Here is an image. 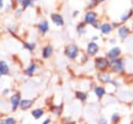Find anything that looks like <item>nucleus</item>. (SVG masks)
<instances>
[{
    "label": "nucleus",
    "instance_id": "nucleus-5",
    "mask_svg": "<svg viewBox=\"0 0 133 124\" xmlns=\"http://www.w3.org/2000/svg\"><path fill=\"white\" fill-rule=\"evenodd\" d=\"M33 103H34V101L32 99H22L21 102H20L19 108L21 110H24V111L25 110H28V109H30L32 107Z\"/></svg>",
    "mask_w": 133,
    "mask_h": 124
},
{
    "label": "nucleus",
    "instance_id": "nucleus-3",
    "mask_svg": "<svg viewBox=\"0 0 133 124\" xmlns=\"http://www.w3.org/2000/svg\"><path fill=\"white\" fill-rule=\"evenodd\" d=\"M22 98H21V94L20 93H15L10 96L9 98V102H10V107H11V111H16L17 108H19L20 102H21Z\"/></svg>",
    "mask_w": 133,
    "mask_h": 124
},
{
    "label": "nucleus",
    "instance_id": "nucleus-15",
    "mask_svg": "<svg viewBox=\"0 0 133 124\" xmlns=\"http://www.w3.org/2000/svg\"><path fill=\"white\" fill-rule=\"evenodd\" d=\"M51 111H52V114L55 115L56 117H60V115L62 114V105L52 106V107H51Z\"/></svg>",
    "mask_w": 133,
    "mask_h": 124
},
{
    "label": "nucleus",
    "instance_id": "nucleus-22",
    "mask_svg": "<svg viewBox=\"0 0 133 124\" xmlns=\"http://www.w3.org/2000/svg\"><path fill=\"white\" fill-rule=\"evenodd\" d=\"M38 26H39V29L42 30V32H46V31L48 30V23H47L46 21L41 22Z\"/></svg>",
    "mask_w": 133,
    "mask_h": 124
},
{
    "label": "nucleus",
    "instance_id": "nucleus-32",
    "mask_svg": "<svg viewBox=\"0 0 133 124\" xmlns=\"http://www.w3.org/2000/svg\"><path fill=\"white\" fill-rule=\"evenodd\" d=\"M102 1H104V0H96L97 3H98V2H102Z\"/></svg>",
    "mask_w": 133,
    "mask_h": 124
},
{
    "label": "nucleus",
    "instance_id": "nucleus-30",
    "mask_svg": "<svg viewBox=\"0 0 133 124\" xmlns=\"http://www.w3.org/2000/svg\"><path fill=\"white\" fill-rule=\"evenodd\" d=\"M0 124H5V122H4V119H1V118H0Z\"/></svg>",
    "mask_w": 133,
    "mask_h": 124
},
{
    "label": "nucleus",
    "instance_id": "nucleus-25",
    "mask_svg": "<svg viewBox=\"0 0 133 124\" xmlns=\"http://www.w3.org/2000/svg\"><path fill=\"white\" fill-rule=\"evenodd\" d=\"M98 124H108V120L105 117H100L98 119Z\"/></svg>",
    "mask_w": 133,
    "mask_h": 124
},
{
    "label": "nucleus",
    "instance_id": "nucleus-34",
    "mask_svg": "<svg viewBox=\"0 0 133 124\" xmlns=\"http://www.w3.org/2000/svg\"><path fill=\"white\" fill-rule=\"evenodd\" d=\"M0 118H1V111H0Z\"/></svg>",
    "mask_w": 133,
    "mask_h": 124
},
{
    "label": "nucleus",
    "instance_id": "nucleus-24",
    "mask_svg": "<svg viewBox=\"0 0 133 124\" xmlns=\"http://www.w3.org/2000/svg\"><path fill=\"white\" fill-rule=\"evenodd\" d=\"M62 121H63L64 124H73L74 123V121H73V119L71 117H64Z\"/></svg>",
    "mask_w": 133,
    "mask_h": 124
},
{
    "label": "nucleus",
    "instance_id": "nucleus-28",
    "mask_svg": "<svg viewBox=\"0 0 133 124\" xmlns=\"http://www.w3.org/2000/svg\"><path fill=\"white\" fill-rule=\"evenodd\" d=\"M131 15H132V11L130 10L128 15H125V16H123V17H122V20H123V21H125V20H127V18H129V17L131 16Z\"/></svg>",
    "mask_w": 133,
    "mask_h": 124
},
{
    "label": "nucleus",
    "instance_id": "nucleus-21",
    "mask_svg": "<svg viewBox=\"0 0 133 124\" xmlns=\"http://www.w3.org/2000/svg\"><path fill=\"white\" fill-rule=\"evenodd\" d=\"M4 122L5 124H17V119L10 116H7L6 118H4Z\"/></svg>",
    "mask_w": 133,
    "mask_h": 124
},
{
    "label": "nucleus",
    "instance_id": "nucleus-27",
    "mask_svg": "<svg viewBox=\"0 0 133 124\" xmlns=\"http://www.w3.org/2000/svg\"><path fill=\"white\" fill-rule=\"evenodd\" d=\"M51 123H52L51 118H47V119H45V120L42 122V124H51Z\"/></svg>",
    "mask_w": 133,
    "mask_h": 124
},
{
    "label": "nucleus",
    "instance_id": "nucleus-36",
    "mask_svg": "<svg viewBox=\"0 0 133 124\" xmlns=\"http://www.w3.org/2000/svg\"><path fill=\"white\" fill-rule=\"evenodd\" d=\"M132 104H133V101H132Z\"/></svg>",
    "mask_w": 133,
    "mask_h": 124
},
{
    "label": "nucleus",
    "instance_id": "nucleus-8",
    "mask_svg": "<svg viewBox=\"0 0 133 124\" xmlns=\"http://www.w3.org/2000/svg\"><path fill=\"white\" fill-rule=\"evenodd\" d=\"M94 92H95V95H96L99 99L103 98V97L106 95V89H105L104 86H102V85H98V86H96Z\"/></svg>",
    "mask_w": 133,
    "mask_h": 124
},
{
    "label": "nucleus",
    "instance_id": "nucleus-33",
    "mask_svg": "<svg viewBox=\"0 0 133 124\" xmlns=\"http://www.w3.org/2000/svg\"><path fill=\"white\" fill-rule=\"evenodd\" d=\"M17 1H18L19 3H22V2H23V0H17Z\"/></svg>",
    "mask_w": 133,
    "mask_h": 124
},
{
    "label": "nucleus",
    "instance_id": "nucleus-19",
    "mask_svg": "<svg viewBox=\"0 0 133 124\" xmlns=\"http://www.w3.org/2000/svg\"><path fill=\"white\" fill-rule=\"evenodd\" d=\"M51 54H52V47H51L50 45H48V46H46V47L44 48V50H43V57L47 58V57H49Z\"/></svg>",
    "mask_w": 133,
    "mask_h": 124
},
{
    "label": "nucleus",
    "instance_id": "nucleus-23",
    "mask_svg": "<svg viewBox=\"0 0 133 124\" xmlns=\"http://www.w3.org/2000/svg\"><path fill=\"white\" fill-rule=\"evenodd\" d=\"M32 2H33V0H23V2H22V4H23V8H26L27 6L32 5Z\"/></svg>",
    "mask_w": 133,
    "mask_h": 124
},
{
    "label": "nucleus",
    "instance_id": "nucleus-16",
    "mask_svg": "<svg viewBox=\"0 0 133 124\" xmlns=\"http://www.w3.org/2000/svg\"><path fill=\"white\" fill-rule=\"evenodd\" d=\"M35 70H36V65H35L34 63H32V64H30V66L25 70V74L28 75V76H32V75L34 74Z\"/></svg>",
    "mask_w": 133,
    "mask_h": 124
},
{
    "label": "nucleus",
    "instance_id": "nucleus-4",
    "mask_svg": "<svg viewBox=\"0 0 133 124\" xmlns=\"http://www.w3.org/2000/svg\"><path fill=\"white\" fill-rule=\"evenodd\" d=\"M65 55L72 59L76 58V56L78 55V47L75 44H70L65 48Z\"/></svg>",
    "mask_w": 133,
    "mask_h": 124
},
{
    "label": "nucleus",
    "instance_id": "nucleus-17",
    "mask_svg": "<svg viewBox=\"0 0 133 124\" xmlns=\"http://www.w3.org/2000/svg\"><path fill=\"white\" fill-rule=\"evenodd\" d=\"M118 34H119V36H121L122 39L127 38L128 34H129V29H128V27H126V26L121 27L119 30H118Z\"/></svg>",
    "mask_w": 133,
    "mask_h": 124
},
{
    "label": "nucleus",
    "instance_id": "nucleus-18",
    "mask_svg": "<svg viewBox=\"0 0 133 124\" xmlns=\"http://www.w3.org/2000/svg\"><path fill=\"white\" fill-rule=\"evenodd\" d=\"M110 121H111V123L112 124H118V122L121 121V116H119V114L118 113H113L112 115H111V118H110Z\"/></svg>",
    "mask_w": 133,
    "mask_h": 124
},
{
    "label": "nucleus",
    "instance_id": "nucleus-14",
    "mask_svg": "<svg viewBox=\"0 0 133 124\" xmlns=\"http://www.w3.org/2000/svg\"><path fill=\"white\" fill-rule=\"evenodd\" d=\"M75 96H76V98H77L79 101H81V102H85V101L87 100V97H88L85 92H81V91L75 92Z\"/></svg>",
    "mask_w": 133,
    "mask_h": 124
},
{
    "label": "nucleus",
    "instance_id": "nucleus-9",
    "mask_svg": "<svg viewBox=\"0 0 133 124\" xmlns=\"http://www.w3.org/2000/svg\"><path fill=\"white\" fill-rule=\"evenodd\" d=\"M98 79L103 83H109L111 82V76L108 73H100L98 75Z\"/></svg>",
    "mask_w": 133,
    "mask_h": 124
},
{
    "label": "nucleus",
    "instance_id": "nucleus-29",
    "mask_svg": "<svg viewBox=\"0 0 133 124\" xmlns=\"http://www.w3.org/2000/svg\"><path fill=\"white\" fill-rule=\"evenodd\" d=\"M9 92H10V90H9L8 88H6V89H4V90L2 91V94H3V95H8Z\"/></svg>",
    "mask_w": 133,
    "mask_h": 124
},
{
    "label": "nucleus",
    "instance_id": "nucleus-6",
    "mask_svg": "<svg viewBox=\"0 0 133 124\" xmlns=\"http://www.w3.org/2000/svg\"><path fill=\"white\" fill-rule=\"evenodd\" d=\"M85 22L95 25L96 28H99L98 25H97V15L94 11H89V13L86 14V16H85Z\"/></svg>",
    "mask_w": 133,
    "mask_h": 124
},
{
    "label": "nucleus",
    "instance_id": "nucleus-2",
    "mask_svg": "<svg viewBox=\"0 0 133 124\" xmlns=\"http://www.w3.org/2000/svg\"><path fill=\"white\" fill-rule=\"evenodd\" d=\"M95 67L97 70L104 72L109 67V60L105 57H98L95 60Z\"/></svg>",
    "mask_w": 133,
    "mask_h": 124
},
{
    "label": "nucleus",
    "instance_id": "nucleus-1",
    "mask_svg": "<svg viewBox=\"0 0 133 124\" xmlns=\"http://www.w3.org/2000/svg\"><path fill=\"white\" fill-rule=\"evenodd\" d=\"M109 66L111 67L113 72L121 73V72L124 71V61H123V59H119V58L111 59L109 61Z\"/></svg>",
    "mask_w": 133,
    "mask_h": 124
},
{
    "label": "nucleus",
    "instance_id": "nucleus-10",
    "mask_svg": "<svg viewBox=\"0 0 133 124\" xmlns=\"http://www.w3.org/2000/svg\"><path fill=\"white\" fill-rule=\"evenodd\" d=\"M98 50H99V47H98V45L96 43L91 42V43L88 44V46H87V52H88L89 55H95L98 52Z\"/></svg>",
    "mask_w": 133,
    "mask_h": 124
},
{
    "label": "nucleus",
    "instance_id": "nucleus-20",
    "mask_svg": "<svg viewBox=\"0 0 133 124\" xmlns=\"http://www.w3.org/2000/svg\"><path fill=\"white\" fill-rule=\"evenodd\" d=\"M101 30H102V32L103 33H105V34H108L110 31H111V26L109 25V24H103L102 26H101Z\"/></svg>",
    "mask_w": 133,
    "mask_h": 124
},
{
    "label": "nucleus",
    "instance_id": "nucleus-31",
    "mask_svg": "<svg viewBox=\"0 0 133 124\" xmlns=\"http://www.w3.org/2000/svg\"><path fill=\"white\" fill-rule=\"evenodd\" d=\"M3 6V0H0V8Z\"/></svg>",
    "mask_w": 133,
    "mask_h": 124
},
{
    "label": "nucleus",
    "instance_id": "nucleus-11",
    "mask_svg": "<svg viewBox=\"0 0 133 124\" xmlns=\"http://www.w3.org/2000/svg\"><path fill=\"white\" fill-rule=\"evenodd\" d=\"M9 73V68L7 66V64L3 60H0V76L6 75Z\"/></svg>",
    "mask_w": 133,
    "mask_h": 124
},
{
    "label": "nucleus",
    "instance_id": "nucleus-13",
    "mask_svg": "<svg viewBox=\"0 0 133 124\" xmlns=\"http://www.w3.org/2000/svg\"><path fill=\"white\" fill-rule=\"evenodd\" d=\"M119 54H121V50H119V48L115 47V48L111 49V50H110V51L107 53V56H108L109 58L114 59V58H116V57H117Z\"/></svg>",
    "mask_w": 133,
    "mask_h": 124
},
{
    "label": "nucleus",
    "instance_id": "nucleus-35",
    "mask_svg": "<svg viewBox=\"0 0 133 124\" xmlns=\"http://www.w3.org/2000/svg\"><path fill=\"white\" fill-rule=\"evenodd\" d=\"M132 29H133V25H132Z\"/></svg>",
    "mask_w": 133,
    "mask_h": 124
},
{
    "label": "nucleus",
    "instance_id": "nucleus-7",
    "mask_svg": "<svg viewBox=\"0 0 133 124\" xmlns=\"http://www.w3.org/2000/svg\"><path fill=\"white\" fill-rule=\"evenodd\" d=\"M30 114H31V116L33 117L34 120H39L45 115V109L42 108V107H36V108H33L30 111Z\"/></svg>",
    "mask_w": 133,
    "mask_h": 124
},
{
    "label": "nucleus",
    "instance_id": "nucleus-12",
    "mask_svg": "<svg viewBox=\"0 0 133 124\" xmlns=\"http://www.w3.org/2000/svg\"><path fill=\"white\" fill-rule=\"evenodd\" d=\"M51 18H52V21L56 25H59V26L63 25V19H62V17L60 15H58V14H52Z\"/></svg>",
    "mask_w": 133,
    "mask_h": 124
},
{
    "label": "nucleus",
    "instance_id": "nucleus-26",
    "mask_svg": "<svg viewBox=\"0 0 133 124\" xmlns=\"http://www.w3.org/2000/svg\"><path fill=\"white\" fill-rule=\"evenodd\" d=\"M25 47H26V48H28L29 50H32V49H34L35 45H34L33 43H27V44H25Z\"/></svg>",
    "mask_w": 133,
    "mask_h": 124
}]
</instances>
